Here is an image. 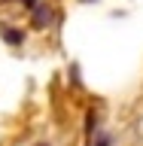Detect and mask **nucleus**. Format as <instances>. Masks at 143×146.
<instances>
[{
  "label": "nucleus",
  "mask_w": 143,
  "mask_h": 146,
  "mask_svg": "<svg viewBox=\"0 0 143 146\" xmlns=\"http://www.w3.org/2000/svg\"><path fill=\"white\" fill-rule=\"evenodd\" d=\"M9 40V43H21V34H18V31H6V34H3Z\"/></svg>",
  "instance_id": "obj_1"
},
{
  "label": "nucleus",
  "mask_w": 143,
  "mask_h": 146,
  "mask_svg": "<svg viewBox=\"0 0 143 146\" xmlns=\"http://www.w3.org/2000/svg\"><path fill=\"white\" fill-rule=\"evenodd\" d=\"M94 146H113V140H110L107 134H98V140H94Z\"/></svg>",
  "instance_id": "obj_2"
}]
</instances>
